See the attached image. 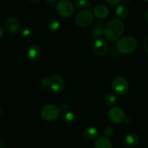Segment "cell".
I'll return each mask as SVG.
<instances>
[{"mask_svg": "<svg viewBox=\"0 0 148 148\" xmlns=\"http://www.w3.org/2000/svg\"><path fill=\"white\" fill-rule=\"evenodd\" d=\"M129 9L125 5H120L116 10V14L121 19H124L129 15Z\"/></svg>", "mask_w": 148, "mask_h": 148, "instance_id": "cell-18", "label": "cell"}, {"mask_svg": "<svg viewBox=\"0 0 148 148\" xmlns=\"http://www.w3.org/2000/svg\"><path fill=\"white\" fill-rule=\"evenodd\" d=\"M103 134L105 137L106 138L112 137V136H113V134H114V130H113V128L108 126V127H106L105 129H104Z\"/></svg>", "mask_w": 148, "mask_h": 148, "instance_id": "cell-22", "label": "cell"}, {"mask_svg": "<svg viewBox=\"0 0 148 148\" xmlns=\"http://www.w3.org/2000/svg\"><path fill=\"white\" fill-rule=\"evenodd\" d=\"M3 33H4L3 28H2V27L0 25V39H1V38L2 37V36H3Z\"/></svg>", "mask_w": 148, "mask_h": 148, "instance_id": "cell-28", "label": "cell"}, {"mask_svg": "<svg viewBox=\"0 0 148 148\" xmlns=\"http://www.w3.org/2000/svg\"><path fill=\"white\" fill-rule=\"evenodd\" d=\"M47 27L50 32L55 33L59 30L60 27V23L56 18H52L48 22Z\"/></svg>", "mask_w": 148, "mask_h": 148, "instance_id": "cell-19", "label": "cell"}, {"mask_svg": "<svg viewBox=\"0 0 148 148\" xmlns=\"http://www.w3.org/2000/svg\"><path fill=\"white\" fill-rule=\"evenodd\" d=\"M137 47V42L135 38L131 36H126L119 39L116 49L120 53L130 54L135 51Z\"/></svg>", "mask_w": 148, "mask_h": 148, "instance_id": "cell-2", "label": "cell"}, {"mask_svg": "<svg viewBox=\"0 0 148 148\" xmlns=\"http://www.w3.org/2000/svg\"><path fill=\"white\" fill-rule=\"evenodd\" d=\"M117 97L113 93H109L104 98V103L108 106H112L117 102Z\"/></svg>", "mask_w": 148, "mask_h": 148, "instance_id": "cell-21", "label": "cell"}, {"mask_svg": "<svg viewBox=\"0 0 148 148\" xmlns=\"http://www.w3.org/2000/svg\"><path fill=\"white\" fill-rule=\"evenodd\" d=\"M30 1H31V2H38L39 0H30Z\"/></svg>", "mask_w": 148, "mask_h": 148, "instance_id": "cell-31", "label": "cell"}, {"mask_svg": "<svg viewBox=\"0 0 148 148\" xmlns=\"http://www.w3.org/2000/svg\"><path fill=\"white\" fill-rule=\"evenodd\" d=\"M0 116H1V109H0Z\"/></svg>", "mask_w": 148, "mask_h": 148, "instance_id": "cell-33", "label": "cell"}, {"mask_svg": "<svg viewBox=\"0 0 148 148\" xmlns=\"http://www.w3.org/2000/svg\"><path fill=\"white\" fill-rule=\"evenodd\" d=\"M104 26L105 25H104V23L102 21H97L95 25V27L92 28V31H91V34H92V36L93 39H99L103 35Z\"/></svg>", "mask_w": 148, "mask_h": 148, "instance_id": "cell-13", "label": "cell"}, {"mask_svg": "<svg viewBox=\"0 0 148 148\" xmlns=\"http://www.w3.org/2000/svg\"><path fill=\"white\" fill-rule=\"evenodd\" d=\"M93 50L97 56H103L108 50V45L103 39H97L95 40L93 46Z\"/></svg>", "mask_w": 148, "mask_h": 148, "instance_id": "cell-9", "label": "cell"}, {"mask_svg": "<svg viewBox=\"0 0 148 148\" xmlns=\"http://www.w3.org/2000/svg\"><path fill=\"white\" fill-rule=\"evenodd\" d=\"M145 20H146L147 21H148V8H147V9L146 12H145Z\"/></svg>", "mask_w": 148, "mask_h": 148, "instance_id": "cell-29", "label": "cell"}, {"mask_svg": "<svg viewBox=\"0 0 148 148\" xmlns=\"http://www.w3.org/2000/svg\"><path fill=\"white\" fill-rule=\"evenodd\" d=\"M95 148H112V144L108 138L99 137L95 142Z\"/></svg>", "mask_w": 148, "mask_h": 148, "instance_id": "cell-16", "label": "cell"}, {"mask_svg": "<svg viewBox=\"0 0 148 148\" xmlns=\"http://www.w3.org/2000/svg\"><path fill=\"white\" fill-rule=\"evenodd\" d=\"M124 30V23L121 20L112 19L104 26L103 35L107 40L115 42L121 37Z\"/></svg>", "mask_w": 148, "mask_h": 148, "instance_id": "cell-1", "label": "cell"}, {"mask_svg": "<svg viewBox=\"0 0 148 148\" xmlns=\"http://www.w3.org/2000/svg\"><path fill=\"white\" fill-rule=\"evenodd\" d=\"M124 142L127 146L133 147L136 146L139 142V137L134 133L128 134L124 138Z\"/></svg>", "mask_w": 148, "mask_h": 148, "instance_id": "cell-14", "label": "cell"}, {"mask_svg": "<svg viewBox=\"0 0 148 148\" xmlns=\"http://www.w3.org/2000/svg\"><path fill=\"white\" fill-rule=\"evenodd\" d=\"M41 115L47 121H54L60 115V110L57 105H47L42 109Z\"/></svg>", "mask_w": 148, "mask_h": 148, "instance_id": "cell-4", "label": "cell"}, {"mask_svg": "<svg viewBox=\"0 0 148 148\" xmlns=\"http://www.w3.org/2000/svg\"><path fill=\"white\" fill-rule=\"evenodd\" d=\"M143 47L144 49L146 51V52L148 53V36L144 39L143 41Z\"/></svg>", "mask_w": 148, "mask_h": 148, "instance_id": "cell-25", "label": "cell"}, {"mask_svg": "<svg viewBox=\"0 0 148 148\" xmlns=\"http://www.w3.org/2000/svg\"><path fill=\"white\" fill-rule=\"evenodd\" d=\"M5 27L8 32L12 34H15L20 31L21 24L16 18H10L5 22Z\"/></svg>", "mask_w": 148, "mask_h": 148, "instance_id": "cell-10", "label": "cell"}, {"mask_svg": "<svg viewBox=\"0 0 148 148\" xmlns=\"http://www.w3.org/2000/svg\"><path fill=\"white\" fill-rule=\"evenodd\" d=\"M75 7L76 9L83 10H89L92 5L88 0H76L75 2Z\"/></svg>", "mask_w": 148, "mask_h": 148, "instance_id": "cell-20", "label": "cell"}, {"mask_svg": "<svg viewBox=\"0 0 148 148\" xmlns=\"http://www.w3.org/2000/svg\"><path fill=\"white\" fill-rule=\"evenodd\" d=\"M144 1H145V2H148V0H144Z\"/></svg>", "mask_w": 148, "mask_h": 148, "instance_id": "cell-32", "label": "cell"}, {"mask_svg": "<svg viewBox=\"0 0 148 148\" xmlns=\"http://www.w3.org/2000/svg\"><path fill=\"white\" fill-rule=\"evenodd\" d=\"M47 84L49 89L54 93H60L65 87V82L61 76L52 74L47 79Z\"/></svg>", "mask_w": 148, "mask_h": 148, "instance_id": "cell-3", "label": "cell"}, {"mask_svg": "<svg viewBox=\"0 0 148 148\" xmlns=\"http://www.w3.org/2000/svg\"><path fill=\"white\" fill-rule=\"evenodd\" d=\"M112 89L116 95L123 96L129 91V85L126 79L123 77H116L112 82Z\"/></svg>", "mask_w": 148, "mask_h": 148, "instance_id": "cell-5", "label": "cell"}, {"mask_svg": "<svg viewBox=\"0 0 148 148\" xmlns=\"http://www.w3.org/2000/svg\"><path fill=\"white\" fill-rule=\"evenodd\" d=\"M83 134L85 139H88V140H93L97 137L99 135V132L96 128L89 126L84 129Z\"/></svg>", "mask_w": 148, "mask_h": 148, "instance_id": "cell-15", "label": "cell"}, {"mask_svg": "<svg viewBox=\"0 0 148 148\" xmlns=\"http://www.w3.org/2000/svg\"><path fill=\"white\" fill-rule=\"evenodd\" d=\"M62 119L64 122L67 123H72L76 120V116L72 111H64L62 114Z\"/></svg>", "mask_w": 148, "mask_h": 148, "instance_id": "cell-17", "label": "cell"}, {"mask_svg": "<svg viewBox=\"0 0 148 148\" xmlns=\"http://www.w3.org/2000/svg\"><path fill=\"white\" fill-rule=\"evenodd\" d=\"M56 8L59 15L63 18H70L73 13V6L68 0H62L58 2Z\"/></svg>", "mask_w": 148, "mask_h": 148, "instance_id": "cell-7", "label": "cell"}, {"mask_svg": "<svg viewBox=\"0 0 148 148\" xmlns=\"http://www.w3.org/2000/svg\"><path fill=\"white\" fill-rule=\"evenodd\" d=\"M108 116L110 120L115 123H120L125 120L124 111L119 107H113L108 110Z\"/></svg>", "mask_w": 148, "mask_h": 148, "instance_id": "cell-8", "label": "cell"}, {"mask_svg": "<svg viewBox=\"0 0 148 148\" xmlns=\"http://www.w3.org/2000/svg\"><path fill=\"white\" fill-rule=\"evenodd\" d=\"M46 1L48 3H54V2H56L57 0H46Z\"/></svg>", "mask_w": 148, "mask_h": 148, "instance_id": "cell-30", "label": "cell"}, {"mask_svg": "<svg viewBox=\"0 0 148 148\" xmlns=\"http://www.w3.org/2000/svg\"><path fill=\"white\" fill-rule=\"evenodd\" d=\"M109 13L108 8L104 5H99L94 8L93 15L98 19H105Z\"/></svg>", "mask_w": 148, "mask_h": 148, "instance_id": "cell-12", "label": "cell"}, {"mask_svg": "<svg viewBox=\"0 0 148 148\" xmlns=\"http://www.w3.org/2000/svg\"><path fill=\"white\" fill-rule=\"evenodd\" d=\"M22 35L24 37H30L32 35V31L29 28H24L22 30Z\"/></svg>", "mask_w": 148, "mask_h": 148, "instance_id": "cell-23", "label": "cell"}, {"mask_svg": "<svg viewBox=\"0 0 148 148\" xmlns=\"http://www.w3.org/2000/svg\"><path fill=\"white\" fill-rule=\"evenodd\" d=\"M0 148H5V144L3 139L0 138Z\"/></svg>", "mask_w": 148, "mask_h": 148, "instance_id": "cell-27", "label": "cell"}, {"mask_svg": "<svg viewBox=\"0 0 148 148\" xmlns=\"http://www.w3.org/2000/svg\"><path fill=\"white\" fill-rule=\"evenodd\" d=\"M42 54V49H41L40 46L38 45H31L28 47V52H27V55L29 60L31 61H36L37 60H39Z\"/></svg>", "mask_w": 148, "mask_h": 148, "instance_id": "cell-11", "label": "cell"}, {"mask_svg": "<svg viewBox=\"0 0 148 148\" xmlns=\"http://www.w3.org/2000/svg\"><path fill=\"white\" fill-rule=\"evenodd\" d=\"M93 18L94 15L90 10H83L76 15L75 21L79 26L86 27L92 23Z\"/></svg>", "mask_w": 148, "mask_h": 148, "instance_id": "cell-6", "label": "cell"}, {"mask_svg": "<svg viewBox=\"0 0 148 148\" xmlns=\"http://www.w3.org/2000/svg\"><path fill=\"white\" fill-rule=\"evenodd\" d=\"M122 0H106L107 3L110 5H117L121 2Z\"/></svg>", "mask_w": 148, "mask_h": 148, "instance_id": "cell-24", "label": "cell"}, {"mask_svg": "<svg viewBox=\"0 0 148 148\" xmlns=\"http://www.w3.org/2000/svg\"><path fill=\"white\" fill-rule=\"evenodd\" d=\"M68 108H69V106H68V105L67 103H62L60 105V107H59L60 111L62 110V112L68 110Z\"/></svg>", "mask_w": 148, "mask_h": 148, "instance_id": "cell-26", "label": "cell"}]
</instances>
